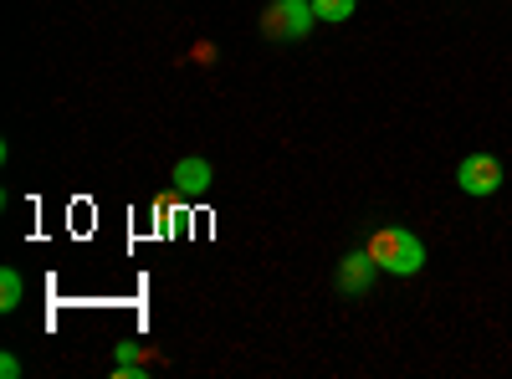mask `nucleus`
<instances>
[{"label": "nucleus", "mask_w": 512, "mask_h": 379, "mask_svg": "<svg viewBox=\"0 0 512 379\" xmlns=\"http://www.w3.org/2000/svg\"><path fill=\"white\" fill-rule=\"evenodd\" d=\"M21 292H26L21 272L6 267V272H0V313H16V308H21Z\"/></svg>", "instance_id": "6"}, {"label": "nucleus", "mask_w": 512, "mask_h": 379, "mask_svg": "<svg viewBox=\"0 0 512 379\" xmlns=\"http://www.w3.org/2000/svg\"><path fill=\"white\" fill-rule=\"evenodd\" d=\"M313 0H272L262 16V36L267 41H303L313 31Z\"/></svg>", "instance_id": "2"}, {"label": "nucleus", "mask_w": 512, "mask_h": 379, "mask_svg": "<svg viewBox=\"0 0 512 379\" xmlns=\"http://www.w3.org/2000/svg\"><path fill=\"white\" fill-rule=\"evenodd\" d=\"M374 272H379V267L369 262V251L359 246V251H349V257L338 262V287H344V292H369Z\"/></svg>", "instance_id": "5"}, {"label": "nucleus", "mask_w": 512, "mask_h": 379, "mask_svg": "<svg viewBox=\"0 0 512 379\" xmlns=\"http://www.w3.org/2000/svg\"><path fill=\"white\" fill-rule=\"evenodd\" d=\"M364 251H369V262H374L379 272H395V277H415V272L425 267V246H420V236L405 231V226H374V231L364 236Z\"/></svg>", "instance_id": "1"}, {"label": "nucleus", "mask_w": 512, "mask_h": 379, "mask_svg": "<svg viewBox=\"0 0 512 379\" xmlns=\"http://www.w3.org/2000/svg\"><path fill=\"white\" fill-rule=\"evenodd\" d=\"M0 374H6V379H16V374H21V359H11V354H6V359H0Z\"/></svg>", "instance_id": "8"}, {"label": "nucleus", "mask_w": 512, "mask_h": 379, "mask_svg": "<svg viewBox=\"0 0 512 379\" xmlns=\"http://www.w3.org/2000/svg\"><path fill=\"white\" fill-rule=\"evenodd\" d=\"M456 185H461V195H477V200L497 195L502 190V159L497 154H466L456 170Z\"/></svg>", "instance_id": "3"}, {"label": "nucleus", "mask_w": 512, "mask_h": 379, "mask_svg": "<svg viewBox=\"0 0 512 379\" xmlns=\"http://www.w3.org/2000/svg\"><path fill=\"white\" fill-rule=\"evenodd\" d=\"M210 180H216V170H210V159H180L175 164V190L185 200H200L210 190Z\"/></svg>", "instance_id": "4"}, {"label": "nucleus", "mask_w": 512, "mask_h": 379, "mask_svg": "<svg viewBox=\"0 0 512 379\" xmlns=\"http://www.w3.org/2000/svg\"><path fill=\"white\" fill-rule=\"evenodd\" d=\"M354 11H359V0H313V16H318V21H333V26L349 21Z\"/></svg>", "instance_id": "7"}]
</instances>
